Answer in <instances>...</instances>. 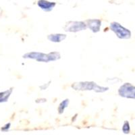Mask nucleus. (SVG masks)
Returning a JSON list of instances; mask_svg holds the SVG:
<instances>
[{
    "mask_svg": "<svg viewBox=\"0 0 135 135\" xmlns=\"http://www.w3.org/2000/svg\"><path fill=\"white\" fill-rule=\"evenodd\" d=\"M110 28L119 38L129 39L131 37V31L122 26L120 23L116 22H113L111 23Z\"/></svg>",
    "mask_w": 135,
    "mask_h": 135,
    "instance_id": "3",
    "label": "nucleus"
},
{
    "mask_svg": "<svg viewBox=\"0 0 135 135\" xmlns=\"http://www.w3.org/2000/svg\"><path fill=\"white\" fill-rule=\"evenodd\" d=\"M86 26L91 30L93 32H97L101 28V22L98 19H91L85 21Z\"/></svg>",
    "mask_w": 135,
    "mask_h": 135,
    "instance_id": "6",
    "label": "nucleus"
},
{
    "mask_svg": "<svg viewBox=\"0 0 135 135\" xmlns=\"http://www.w3.org/2000/svg\"><path fill=\"white\" fill-rule=\"evenodd\" d=\"M12 91L13 89H10L7 90V91L0 93V103L6 102L8 101V98L9 97V96H10V95L12 94Z\"/></svg>",
    "mask_w": 135,
    "mask_h": 135,
    "instance_id": "9",
    "label": "nucleus"
},
{
    "mask_svg": "<svg viewBox=\"0 0 135 135\" xmlns=\"http://www.w3.org/2000/svg\"><path fill=\"white\" fill-rule=\"evenodd\" d=\"M72 87L75 90L78 91H89V90H93L98 93H103L108 91L109 88L103 87L97 85L94 82H80V83H76L72 85Z\"/></svg>",
    "mask_w": 135,
    "mask_h": 135,
    "instance_id": "2",
    "label": "nucleus"
},
{
    "mask_svg": "<svg viewBox=\"0 0 135 135\" xmlns=\"http://www.w3.org/2000/svg\"><path fill=\"white\" fill-rule=\"evenodd\" d=\"M66 38V35L64 34H52L48 35L47 38L50 41L54 42V43H60L62 41Z\"/></svg>",
    "mask_w": 135,
    "mask_h": 135,
    "instance_id": "8",
    "label": "nucleus"
},
{
    "mask_svg": "<svg viewBox=\"0 0 135 135\" xmlns=\"http://www.w3.org/2000/svg\"><path fill=\"white\" fill-rule=\"evenodd\" d=\"M37 4H38V6L41 8V9L45 11V12H49L54 9L56 3L55 2H48L47 0H38Z\"/></svg>",
    "mask_w": 135,
    "mask_h": 135,
    "instance_id": "7",
    "label": "nucleus"
},
{
    "mask_svg": "<svg viewBox=\"0 0 135 135\" xmlns=\"http://www.w3.org/2000/svg\"><path fill=\"white\" fill-rule=\"evenodd\" d=\"M24 58L32 59L41 62H49L51 61H55L60 59L61 55L58 52H51L49 54H43L39 52L27 53L23 55Z\"/></svg>",
    "mask_w": 135,
    "mask_h": 135,
    "instance_id": "1",
    "label": "nucleus"
},
{
    "mask_svg": "<svg viewBox=\"0 0 135 135\" xmlns=\"http://www.w3.org/2000/svg\"><path fill=\"white\" fill-rule=\"evenodd\" d=\"M68 103H69V100L68 99H65L62 102H61L58 107V112L59 114H62L64 111V109L68 106Z\"/></svg>",
    "mask_w": 135,
    "mask_h": 135,
    "instance_id": "10",
    "label": "nucleus"
},
{
    "mask_svg": "<svg viewBox=\"0 0 135 135\" xmlns=\"http://www.w3.org/2000/svg\"><path fill=\"white\" fill-rule=\"evenodd\" d=\"M9 126H10V123H9V124H7L6 126H4V127H3L2 128V131H7L8 130V129L9 128Z\"/></svg>",
    "mask_w": 135,
    "mask_h": 135,
    "instance_id": "12",
    "label": "nucleus"
},
{
    "mask_svg": "<svg viewBox=\"0 0 135 135\" xmlns=\"http://www.w3.org/2000/svg\"><path fill=\"white\" fill-rule=\"evenodd\" d=\"M118 94L120 97L135 99V86L129 83H124L118 89Z\"/></svg>",
    "mask_w": 135,
    "mask_h": 135,
    "instance_id": "4",
    "label": "nucleus"
},
{
    "mask_svg": "<svg viewBox=\"0 0 135 135\" xmlns=\"http://www.w3.org/2000/svg\"><path fill=\"white\" fill-rule=\"evenodd\" d=\"M86 26L85 22L82 21H70L66 24L64 27L65 31L67 32H76L78 31H81L83 30H86Z\"/></svg>",
    "mask_w": 135,
    "mask_h": 135,
    "instance_id": "5",
    "label": "nucleus"
},
{
    "mask_svg": "<svg viewBox=\"0 0 135 135\" xmlns=\"http://www.w3.org/2000/svg\"><path fill=\"white\" fill-rule=\"evenodd\" d=\"M122 131L123 132L126 134L130 133L131 131V128H130V124L128 121H125L122 126Z\"/></svg>",
    "mask_w": 135,
    "mask_h": 135,
    "instance_id": "11",
    "label": "nucleus"
}]
</instances>
